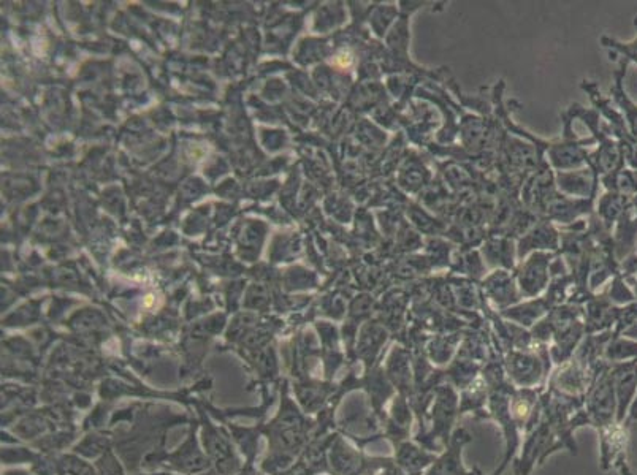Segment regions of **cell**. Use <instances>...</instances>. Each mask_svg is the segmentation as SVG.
<instances>
[{
    "mask_svg": "<svg viewBox=\"0 0 637 475\" xmlns=\"http://www.w3.org/2000/svg\"><path fill=\"white\" fill-rule=\"evenodd\" d=\"M460 341L462 338L458 335H446L433 339L425 347V355L433 366L451 365V361L457 357V346Z\"/></svg>",
    "mask_w": 637,
    "mask_h": 475,
    "instance_id": "9",
    "label": "cell"
},
{
    "mask_svg": "<svg viewBox=\"0 0 637 475\" xmlns=\"http://www.w3.org/2000/svg\"><path fill=\"white\" fill-rule=\"evenodd\" d=\"M614 380L615 401H617V423L626 425L631 407L637 395V361H626L611 365Z\"/></svg>",
    "mask_w": 637,
    "mask_h": 475,
    "instance_id": "5",
    "label": "cell"
},
{
    "mask_svg": "<svg viewBox=\"0 0 637 475\" xmlns=\"http://www.w3.org/2000/svg\"><path fill=\"white\" fill-rule=\"evenodd\" d=\"M458 395H460L458 417L462 418L463 415L471 414L479 420L489 418L487 404H489L490 390L481 376L477 377L473 384L463 388L462 392H458Z\"/></svg>",
    "mask_w": 637,
    "mask_h": 475,
    "instance_id": "8",
    "label": "cell"
},
{
    "mask_svg": "<svg viewBox=\"0 0 637 475\" xmlns=\"http://www.w3.org/2000/svg\"><path fill=\"white\" fill-rule=\"evenodd\" d=\"M547 311L546 301H533V303L522 304L517 308H509L503 311V317L514 320L522 327H531L533 323L541 319L542 314Z\"/></svg>",
    "mask_w": 637,
    "mask_h": 475,
    "instance_id": "11",
    "label": "cell"
},
{
    "mask_svg": "<svg viewBox=\"0 0 637 475\" xmlns=\"http://www.w3.org/2000/svg\"><path fill=\"white\" fill-rule=\"evenodd\" d=\"M458 406H460V395L457 388L452 387L449 382L438 385L433 393L432 406L428 411L427 431L416 434L412 439L424 449L439 455L449 445L452 434L457 430L455 423L460 418Z\"/></svg>",
    "mask_w": 637,
    "mask_h": 475,
    "instance_id": "1",
    "label": "cell"
},
{
    "mask_svg": "<svg viewBox=\"0 0 637 475\" xmlns=\"http://www.w3.org/2000/svg\"><path fill=\"white\" fill-rule=\"evenodd\" d=\"M585 411L588 422L598 433L609 430L617 423V401H615L614 380H612L611 365L601 371L595 384L585 396Z\"/></svg>",
    "mask_w": 637,
    "mask_h": 475,
    "instance_id": "3",
    "label": "cell"
},
{
    "mask_svg": "<svg viewBox=\"0 0 637 475\" xmlns=\"http://www.w3.org/2000/svg\"><path fill=\"white\" fill-rule=\"evenodd\" d=\"M473 441L470 431L457 428L452 434L451 442L443 452L436 456L435 463L425 471L424 475H482L477 469L466 468L463 463V452L466 445Z\"/></svg>",
    "mask_w": 637,
    "mask_h": 475,
    "instance_id": "4",
    "label": "cell"
},
{
    "mask_svg": "<svg viewBox=\"0 0 637 475\" xmlns=\"http://www.w3.org/2000/svg\"><path fill=\"white\" fill-rule=\"evenodd\" d=\"M381 475H424V474H409V472L403 471V469L398 468L397 464L392 463L390 466H387L384 471L381 472Z\"/></svg>",
    "mask_w": 637,
    "mask_h": 475,
    "instance_id": "12",
    "label": "cell"
},
{
    "mask_svg": "<svg viewBox=\"0 0 637 475\" xmlns=\"http://www.w3.org/2000/svg\"><path fill=\"white\" fill-rule=\"evenodd\" d=\"M436 456H438L436 453L424 449L414 439L393 445V463L409 474H425V471L435 463Z\"/></svg>",
    "mask_w": 637,
    "mask_h": 475,
    "instance_id": "7",
    "label": "cell"
},
{
    "mask_svg": "<svg viewBox=\"0 0 637 475\" xmlns=\"http://www.w3.org/2000/svg\"><path fill=\"white\" fill-rule=\"evenodd\" d=\"M634 420H637V395L636 399H634L633 407H631L630 415H628V420H626V425L634 422Z\"/></svg>",
    "mask_w": 637,
    "mask_h": 475,
    "instance_id": "14",
    "label": "cell"
},
{
    "mask_svg": "<svg viewBox=\"0 0 637 475\" xmlns=\"http://www.w3.org/2000/svg\"><path fill=\"white\" fill-rule=\"evenodd\" d=\"M622 336H626V338L634 339V341H637V322L633 323L631 327L626 328V330L623 331Z\"/></svg>",
    "mask_w": 637,
    "mask_h": 475,
    "instance_id": "13",
    "label": "cell"
},
{
    "mask_svg": "<svg viewBox=\"0 0 637 475\" xmlns=\"http://www.w3.org/2000/svg\"><path fill=\"white\" fill-rule=\"evenodd\" d=\"M549 349L508 350L503 365L515 388H546L550 377Z\"/></svg>",
    "mask_w": 637,
    "mask_h": 475,
    "instance_id": "2",
    "label": "cell"
},
{
    "mask_svg": "<svg viewBox=\"0 0 637 475\" xmlns=\"http://www.w3.org/2000/svg\"><path fill=\"white\" fill-rule=\"evenodd\" d=\"M382 368L386 371L398 395L409 398L414 393L416 380H414V369H412L411 352L406 347H393Z\"/></svg>",
    "mask_w": 637,
    "mask_h": 475,
    "instance_id": "6",
    "label": "cell"
},
{
    "mask_svg": "<svg viewBox=\"0 0 637 475\" xmlns=\"http://www.w3.org/2000/svg\"><path fill=\"white\" fill-rule=\"evenodd\" d=\"M603 358L609 365L637 361V341L622 335H612L604 347Z\"/></svg>",
    "mask_w": 637,
    "mask_h": 475,
    "instance_id": "10",
    "label": "cell"
}]
</instances>
